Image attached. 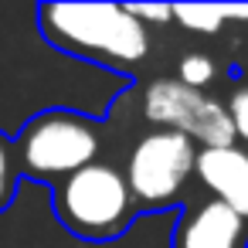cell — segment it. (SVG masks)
Instances as JSON below:
<instances>
[{
	"label": "cell",
	"mask_w": 248,
	"mask_h": 248,
	"mask_svg": "<svg viewBox=\"0 0 248 248\" xmlns=\"http://www.w3.org/2000/svg\"><path fill=\"white\" fill-rule=\"evenodd\" d=\"M38 31L55 51L123 78H136L150 58V34L126 4H41Z\"/></svg>",
	"instance_id": "1"
},
{
	"label": "cell",
	"mask_w": 248,
	"mask_h": 248,
	"mask_svg": "<svg viewBox=\"0 0 248 248\" xmlns=\"http://www.w3.org/2000/svg\"><path fill=\"white\" fill-rule=\"evenodd\" d=\"M14 143V160L21 177L38 180V184H58L68 173L89 167L102 153V119H92L78 109H41L34 112Z\"/></svg>",
	"instance_id": "2"
},
{
	"label": "cell",
	"mask_w": 248,
	"mask_h": 248,
	"mask_svg": "<svg viewBox=\"0 0 248 248\" xmlns=\"http://www.w3.org/2000/svg\"><path fill=\"white\" fill-rule=\"evenodd\" d=\"M51 207L58 224L82 241H116L140 214L123 170L102 160L51 184Z\"/></svg>",
	"instance_id": "3"
},
{
	"label": "cell",
	"mask_w": 248,
	"mask_h": 248,
	"mask_svg": "<svg viewBox=\"0 0 248 248\" xmlns=\"http://www.w3.org/2000/svg\"><path fill=\"white\" fill-rule=\"evenodd\" d=\"M197 143H190L180 133L170 129H153L146 133L129 160H126V184L129 194L136 201V211H163L173 207L187 187V180L194 177V163H197Z\"/></svg>",
	"instance_id": "4"
},
{
	"label": "cell",
	"mask_w": 248,
	"mask_h": 248,
	"mask_svg": "<svg viewBox=\"0 0 248 248\" xmlns=\"http://www.w3.org/2000/svg\"><path fill=\"white\" fill-rule=\"evenodd\" d=\"M143 116L156 129H170V133L187 136L201 150L234 143L224 102H217L214 95H207L201 89H190L177 78H156V82L146 85Z\"/></svg>",
	"instance_id": "5"
},
{
	"label": "cell",
	"mask_w": 248,
	"mask_h": 248,
	"mask_svg": "<svg viewBox=\"0 0 248 248\" xmlns=\"http://www.w3.org/2000/svg\"><path fill=\"white\" fill-rule=\"evenodd\" d=\"M170 248H248V224L221 201L201 197L180 211Z\"/></svg>",
	"instance_id": "6"
},
{
	"label": "cell",
	"mask_w": 248,
	"mask_h": 248,
	"mask_svg": "<svg viewBox=\"0 0 248 248\" xmlns=\"http://www.w3.org/2000/svg\"><path fill=\"white\" fill-rule=\"evenodd\" d=\"M194 177L201 180L207 197L221 201L248 224V150L245 146L231 143V146L197 150Z\"/></svg>",
	"instance_id": "7"
},
{
	"label": "cell",
	"mask_w": 248,
	"mask_h": 248,
	"mask_svg": "<svg viewBox=\"0 0 248 248\" xmlns=\"http://www.w3.org/2000/svg\"><path fill=\"white\" fill-rule=\"evenodd\" d=\"M170 21H180L190 34H217L224 28V4H187V7H170Z\"/></svg>",
	"instance_id": "8"
},
{
	"label": "cell",
	"mask_w": 248,
	"mask_h": 248,
	"mask_svg": "<svg viewBox=\"0 0 248 248\" xmlns=\"http://www.w3.org/2000/svg\"><path fill=\"white\" fill-rule=\"evenodd\" d=\"M17 184H21V170H17V160H14V143L0 129V214L14 204Z\"/></svg>",
	"instance_id": "9"
},
{
	"label": "cell",
	"mask_w": 248,
	"mask_h": 248,
	"mask_svg": "<svg viewBox=\"0 0 248 248\" xmlns=\"http://www.w3.org/2000/svg\"><path fill=\"white\" fill-rule=\"evenodd\" d=\"M214 75H217V65L211 62V55H201V51L184 55L180 65H177V82H184L190 89H201V92L214 82Z\"/></svg>",
	"instance_id": "10"
},
{
	"label": "cell",
	"mask_w": 248,
	"mask_h": 248,
	"mask_svg": "<svg viewBox=\"0 0 248 248\" xmlns=\"http://www.w3.org/2000/svg\"><path fill=\"white\" fill-rule=\"evenodd\" d=\"M224 112H228L231 133H234V143L248 150V82L234 85V92L224 102Z\"/></svg>",
	"instance_id": "11"
},
{
	"label": "cell",
	"mask_w": 248,
	"mask_h": 248,
	"mask_svg": "<svg viewBox=\"0 0 248 248\" xmlns=\"http://www.w3.org/2000/svg\"><path fill=\"white\" fill-rule=\"evenodd\" d=\"M126 11L146 28V24H167L170 21V7L167 4H126Z\"/></svg>",
	"instance_id": "12"
},
{
	"label": "cell",
	"mask_w": 248,
	"mask_h": 248,
	"mask_svg": "<svg viewBox=\"0 0 248 248\" xmlns=\"http://www.w3.org/2000/svg\"><path fill=\"white\" fill-rule=\"evenodd\" d=\"M224 21H248V7H241V4H224Z\"/></svg>",
	"instance_id": "13"
},
{
	"label": "cell",
	"mask_w": 248,
	"mask_h": 248,
	"mask_svg": "<svg viewBox=\"0 0 248 248\" xmlns=\"http://www.w3.org/2000/svg\"><path fill=\"white\" fill-rule=\"evenodd\" d=\"M241 72H245V75H248V55H245V62H241Z\"/></svg>",
	"instance_id": "14"
}]
</instances>
